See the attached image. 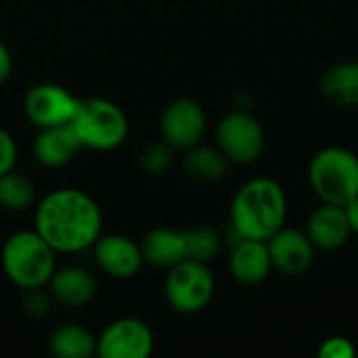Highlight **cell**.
<instances>
[{
	"instance_id": "1",
	"label": "cell",
	"mask_w": 358,
	"mask_h": 358,
	"mask_svg": "<svg viewBox=\"0 0 358 358\" xmlns=\"http://www.w3.org/2000/svg\"><path fill=\"white\" fill-rule=\"evenodd\" d=\"M34 231L57 254H80L96 243L103 214L96 201L80 189H55L36 208Z\"/></svg>"
},
{
	"instance_id": "2",
	"label": "cell",
	"mask_w": 358,
	"mask_h": 358,
	"mask_svg": "<svg viewBox=\"0 0 358 358\" xmlns=\"http://www.w3.org/2000/svg\"><path fill=\"white\" fill-rule=\"evenodd\" d=\"M287 218V195L268 176H258L241 185L231 201V229L245 239L266 241Z\"/></svg>"
},
{
	"instance_id": "3",
	"label": "cell",
	"mask_w": 358,
	"mask_h": 358,
	"mask_svg": "<svg viewBox=\"0 0 358 358\" xmlns=\"http://www.w3.org/2000/svg\"><path fill=\"white\" fill-rule=\"evenodd\" d=\"M0 264L13 285L36 289L48 285L57 271V252L36 231H17L4 241Z\"/></svg>"
},
{
	"instance_id": "4",
	"label": "cell",
	"mask_w": 358,
	"mask_h": 358,
	"mask_svg": "<svg viewBox=\"0 0 358 358\" xmlns=\"http://www.w3.org/2000/svg\"><path fill=\"white\" fill-rule=\"evenodd\" d=\"M308 182L323 203L344 206L358 195V155L346 147H325L308 164Z\"/></svg>"
},
{
	"instance_id": "5",
	"label": "cell",
	"mask_w": 358,
	"mask_h": 358,
	"mask_svg": "<svg viewBox=\"0 0 358 358\" xmlns=\"http://www.w3.org/2000/svg\"><path fill=\"white\" fill-rule=\"evenodd\" d=\"M69 126L80 147L92 151H113L128 136V117L122 107L99 96L80 101Z\"/></svg>"
},
{
	"instance_id": "6",
	"label": "cell",
	"mask_w": 358,
	"mask_h": 358,
	"mask_svg": "<svg viewBox=\"0 0 358 358\" xmlns=\"http://www.w3.org/2000/svg\"><path fill=\"white\" fill-rule=\"evenodd\" d=\"M214 289L216 281L210 266L189 258L174 264L164 283L168 304L180 315H195L203 310L210 304Z\"/></svg>"
},
{
	"instance_id": "7",
	"label": "cell",
	"mask_w": 358,
	"mask_h": 358,
	"mask_svg": "<svg viewBox=\"0 0 358 358\" xmlns=\"http://www.w3.org/2000/svg\"><path fill=\"white\" fill-rule=\"evenodd\" d=\"M216 143L224 157L233 164H254L266 147V134L256 115L237 109L227 113L216 126Z\"/></svg>"
},
{
	"instance_id": "8",
	"label": "cell",
	"mask_w": 358,
	"mask_h": 358,
	"mask_svg": "<svg viewBox=\"0 0 358 358\" xmlns=\"http://www.w3.org/2000/svg\"><path fill=\"white\" fill-rule=\"evenodd\" d=\"M155 348L151 327L134 317H122L109 323L96 340L101 358H147Z\"/></svg>"
},
{
	"instance_id": "9",
	"label": "cell",
	"mask_w": 358,
	"mask_h": 358,
	"mask_svg": "<svg viewBox=\"0 0 358 358\" xmlns=\"http://www.w3.org/2000/svg\"><path fill=\"white\" fill-rule=\"evenodd\" d=\"M80 101L82 99L73 96L59 84H38L27 90L23 99V111L38 128L67 126L71 124Z\"/></svg>"
},
{
	"instance_id": "10",
	"label": "cell",
	"mask_w": 358,
	"mask_h": 358,
	"mask_svg": "<svg viewBox=\"0 0 358 358\" xmlns=\"http://www.w3.org/2000/svg\"><path fill=\"white\" fill-rule=\"evenodd\" d=\"M208 128V117L203 107L195 99H176L172 101L159 120L162 141H166L172 149L187 151L201 143Z\"/></svg>"
},
{
	"instance_id": "11",
	"label": "cell",
	"mask_w": 358,
	"mask_h": 358,
	"mask_svg": "<svg viewBox=\"0 0 358 358\" xmlns=\"http://www.w3.org/2000/svg\"><path fill=\"white\" fill-rule=\"evenodd\" d=\"M273 271L285 277H300L315 264L317 248L313 245L306 231L281 227L273 237L266 239Z\"/></svg>"
},
{
	"instance_id": "12",
	"label": "cell",
	"mask_w": 358,
	"mask_h": 358,
	"mask_svg": "<svg viewBox=\"0 0 358 358\" xmlns=\"http://www.w3.org/2000/svg\"><path fill=\"white\" fill-rule=\"evenodd\" d=\"M92 248L96 264L105 275L113 279L136 277L145 262L141 245L124 235H101Z\"/></svg>"
},
{
	"instance_id": "13",
	"label": "cell",
	"mask_w": 358,
	"mask_h": 358,
	"mask_svg": "<svg viewBox=\"0 0 358 358\" xmlns=\"http://www.w3.org/2000/svg\"><path fill=\"white\" fill-rule=\"evenodd\" d=\"M304 231L310 237L313 245L323 252H336L344 248L352 235L344 208L323 201L310 212Z\"/></svg>"
},
{
	"instance_id": "14",
	"label": "cell",
	"mask_w": 358,
	"mask_h": 358,
	"mask_svg": "<svg viewBox=\"0 0 358 358\" xmlns=\"http://www.w3.org/2000/svg\"><path fill=\"white\" fill-rule=\"evenodd\" d=\"M229 268L237 283L241 285H260L273 273L271 254L266 241L258 239H237L231 245Z\"/></svg>"
},
{
	"instance_id": "15",
	"label": "cell",
	"mask_w": 358,
	"mask_h": 358,
	"mask_svg": "<svg viewBox=\"0 0 358 358\" xmlns=\"http://www.w3.org/2000/svg\"><path fill=\"white\" fill-rule=\"evenodd\" d=\"M48 287H50V296L55 302L67 308H80V306H86L94 298L96 279L92 277V273L80 266H67V268H59L52 273Z\"/></svg>"
},
{
	"instance_id": "16",
	"label": "cell",
	"mask_w": 358,
	"mask_h": 358,
	"mask_svg": "<svg viewBox=\"0 0 358 358\" xmlns=\"http://www.w3.org/2000/svg\"><path fill=\"white\" fill-rule=\"evenodd\" d=\"M80 149L82 147H80L69 124L40 128V132L34 141V155L46 168H61V166L69 164Z\"/></svg>"
},
{
	"instance_id": "17",
	"label": "cell",
	"mask_w": 358,
	"mask_h": 358,
	"mask_svg": "<svg viewBox=\"0 0 358 358\" xmlns=\"http://www.w3.org/2000/svg\"><path fill=\"white\" fill-rule=\"evenodd\" d=\"M141 252L145 262L157 266V268H172L174 264L182 262L187 258L185 252V235L182 231L174 229H151L141 243Z\"/></svg>"
},
{
	"instance_id": "18",
	"label": "cell",
	"mask_w": 358,
	"mask_h": 358,
	"mask_svg": "<svg viewBox=\"0 0 358 358\" xmlns=\"http://www.w3.org/2000/svg\"><path fill=\"white\" fill-rule=\"evenodd\" d=\"M321 94L338 107H358V61L327 67L319 80Z\"/></svg>"
},
{
	"instance_id": "19",
	"label": "cell",
	"mask_w": 358,
	"mask_h": 358,
	"mask_svg": "<svg viewBox=\"0 0 358 358\" xmlns=\"http://www.w3.org/2000/svg\"><path fill=\"white\" fill-rule=\"evenodd\" d=\"M48 350L57 358H90L96 355V338L78 323H63L50 334Z\"/></svg>"
},
{
	"instance_id": "20",
	"label": "cell",
	"mask_w": 358,
	"mask_h": 358,
	"mask_svg": "<svg viewBox=\"0 0 358 358\" xmlns=\"http://www.w3.org/2000/svg\"><path fill=\"white\" fill-rule=\"evenodd\" d=\"M182 164L187 174L201 182L222 180L229 168V159L224 157V153L218 147H206V145H195L187 149Z\"/></svg>"
},
{
	"instance_id": "21",
	"label": "cell",
	"mask_w": 358,
	"mask_h": 358,
	"mask_svg": "<svg viewBox=\"0 0 358 358\" xmlns=\"http://www.w3.org/2000/svg\"><path fill=\"white\" fill-rule=\"evenodd\" d=\"M36 199V187L15 170L0 176V206L8 212H23Z\"/></svg>"
},
{
	"instance_id": "22",
	"label": "cell",
	"mask_w": 358,
	"mask_h": 358,
	"mask_svg": "<svg viewBox=\"0 0 358 358\" xmlns=\"http://www.w3.org/2000/svg\"><path fill=\"white\" fill-rule=\"evenodd\" d=\"M182 235H185V252H187L189 260L210 264L218 256L222 239H220L218 231H214L212 227L187 229V231H182Z\"/></svg>"
},
{
	"instance_id": "23",
	"label": "cell",
	"mask_w": 358,
	"mask_h": 358,
	"mask_svg": "<svg viewBox=\"0 0 358 358\" xmlns=\"http://www.w3.org/2000/svg\"><path fill=\"white\" fill-rule=\"evenodd\" d=\"M172 164V147L166 141L149 143L141 153V166L147 174H164Z\"/></svg>"
},
{
	"instance_id": "24",
	"label": "cell",
	"mask_w": 358,
	"mask_h": 358,
	"mask_svg": "<svg viewBox=\"0 0 358 358\" xmlns=\"http://www.w3.org/2000/svg\"><path fill=\"white\" fill-rule=\"evenodd\" d=\"M317 355H319V358H355L357 348H355V344L348 338L331 336V338L321 342Z\"/></svg>"
},
{
	"instance_id": "25",
	"label": "cell",
	"mask_w": 358,
	"mask_h": 358,
	"mask_svg": "<svg viewBox=\"0 0 358 358\" xmlns=\"http://www.w3.org/2000/svg\"><path fill=\"white\" fill-rule=\"evenodd\" d=\"M17 155H19V151H17L15 138L6 130L0 128V176L10 172V170H15Z\"/></svg>"
},
{
	"instance_id": "26",
	"label": "cell",
	"mask_w": 358,
	"mask_h": 358,
	"mask_svg": "<svg viewBox=\"0 0 358 358\" xmlns=\"http://www.w3.org/2000/svg\"><path fill=\"white\" fill-rule=\"evenodd\" d=\"M23 308L29 317H44L48 313V296L42 292V287L36 289H23Z\"/></svg>"
},
{
	"instance_id": "27",
	"label": "cell",
	"mask_w": 358,
	"mask_h": 358,
	"mask_svg": "<svg viewBox=\"0 0 358 358\" xmlns=\"http://www.w3.org/2000/svg\"><path fill=\"white\" fill-rule=\"evenodd\" d=\"M342 208L346 212V218H348V224H350L352 235H358V195H355L350 201H346Z\"/></svg>"
},
{
	"instance_id": "28",
	"label": "cell",
	"mask_w": 358,
	"mask_h": 358,
	"mask_svg": "<svg viewBox=\"0 0 358 358\" xmlns=\"http://www.w3.org/2000/svg\"><path fill=\"white\" fill-rule=\"evenodd\" d=\"M10 71H13V57L4 46V42L0 40V84L10 76Z\"/></svg>"
}]
</instances>
